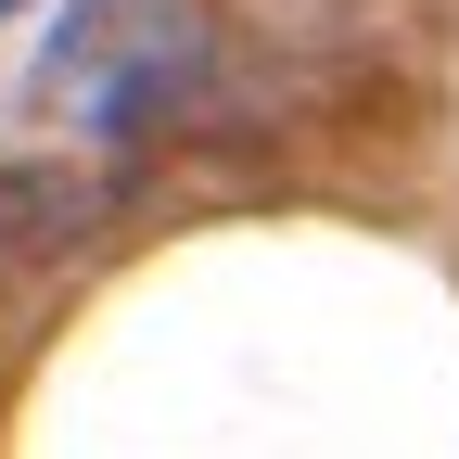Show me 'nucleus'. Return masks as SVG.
<instances>
[{
	"mask_svg": "<svg viewBox=\"0 0 459 459\" xmlns=\"http://www.w3.org/2000/svg\"><path fill=\"white\" fill-rule=\"evenodd\" d=\"M217 77V26L204 0H77L65 26H51V90H65V115L90 141H153L179 128L192 90Z\"/></svg>",
	"mask_w": 459,
	"mask_h": 459,
	"instance_id": "nucleus-1",
	"label": "nucleus"
},
{
	"mask_svg": "<svg viewBox=\"0 0 459 459\" xmlns=\"http://www.w3.org/2000/svg\"><path fill=\"white\" fill-rule=\"evenodd\" d=\"M90 230V179L77 166H0V268H39Z\"/></svg>",
	"mask_w": 459,
	"mask_h": 459,
	"instance_id": "nucleus-2",
	"label": "nucleus"
},
{
	"mask_svg": "<svg viewBox=\"0 0 459 459\" xmlns=\"http://www.w3.org/2000/svg\"><path fill=\"white\" fill-rule=\"evenodd\" d=\"M0 13H26V0H0Z\"/></svg>",
	"mask_w": 459,
	"mask_h": 459,
	"instance_id": "nucleus-3",
	"label": "nucleus"
}]
</instances>
